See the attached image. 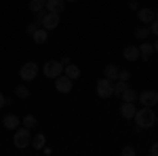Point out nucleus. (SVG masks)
Returning <instances> with one entry per match:
<instances>
[{
	"instance_id": "393cba45",
	"label": "nucleus",
	"mask_w": 158,
	"mask_h": 156,
	"mask_svg": "<svg viewBox=\"0 0 158 156\" xmlns=\"http://www.w3.org/2000/svg\"><path fill=\"white\" fill-rule=\"evenodd\" d=\"M129 78H131V72H129V70H118V80L129 82Z\"/></svg>"
},
{
	"instance_id": "2f4dec72",
	"label": "nucleus",
	"mask_w": 158,
	"mask_h": 156,
	"mask_svg": "<svg viewBox=\"0 0 158 156\" xmlns=\"http://www.w3.org/2000/svg\"><path fill=\"white\" fill-rule=\"evenodd\" d=\"M2 106H6V97L0 93V108H2Z\"/></svg>"
},
{
	"instance_id": "7c9ffc66",
	"label": "nucleus",
	"mask_w": 158,
	"mask_h": 156,
	"mask_svg": "<svg viewBox=\"0 0 158 156\" xmlns=\"http://www.w3.org/2000/svg\"><path fill=\"white\" fill-rule=\"evenodd\" d=\"M129 9H131V11H137V9H139L137 0H131V2H129Z\"/></svg>"
},
{
	"instance_id": "6e6552de",
	"label": "nucleus",
	"mask_w": 158,
	"mask_h": 156,
	"mask_svg": "<svg viewBox=\"0 0 158 156\" xmlns=\"http://www.w3.org/2000/svg\"><path fill=\"white\" fill-rule=\"evenodd\" d=\"M72 78H68L65 74H59L57 78H55V89L59 91V93H70L72 91Z\"/></svg>"
},
{
	"instance_id": "4468645a",
	"label": "nucleus",
	"mask_w": 158,
	"mask_h": 156,
	"mask_svg": "<svg viewBox=\"0 0 158 156\" xmlns=\"http://www.w3.org/2000/svg\"><path fill=\"white\" fill-rule=\"evenodd\" d=\"M63 74H65L68 78L76 80V78H80V68L74 65V63H68V65H63Z\"/></svg>"
},
{
	"instance_id": "423d86ee",
	"label": "nucleus",
	"mask_w": 158,
	"mask_h": 156,
	"mask_svg": "<svg viewBox=\"0 0 158 156\" xmlns=\"http://www.w3.org/2000/svg\"><path fill=\"white\" fill-rule=\"evenodd\" d=\"M19 76H21V80H34L38 76V65L34 63V61H27V63H23L21 65V70H19Z\"/></svg>"
},
{
	"instance_id": "f03ea898",
	"label": "nucleus",
	"mask_w": 158,
	"mask_h": 156,
	"mask_svg": "<svg viewBox=\"0 0 158 156\" xmlns=\"http://www.w3.org/2000/svg\"><path fill=\"white\" fill-rule=\"evenodd\" d=\"M13 144L17 150H25L27 145L32 144V133L27 127H17L15 129V137H13Z\"/></svg>"
},
{
	"instance_id": "9b49d317",
	"label": "nucleus",
	"mask_w": 158,
	"mask_h": 156,
	"mask_svg": "<svg viewBox=\"0 0 158 156\" xmlns=\"http://www.w3.org/2000/svg\"><path fill=\"white\" fill-rule=\"evenodd\" d=\"M137 17H139V21L141 23H146V25H150L152 21H154V11L152 9H137Z\"/></svg>"
},
{
	"instance_id": "bb28decb",
	"label": "nucleus",
	"mask_w": 158,
	"mask_h": 156,
	"mask_svg": "<svg viewBox=\"0 0 158 156\" xmlns=\"http://www.w3.org/2000/svg\"><path fill=\"white\" fill-rule=\"evenodd\" d=\"M150 34H154V36H158V19H154V21L150 23Z\"/></svg>"
},
{
	"instance_id": "2eb2a0df",
	"label": "nucleus",
	"mask_w": 158,
	"mask_h": 156,
	"mask_svg": "<svg viewBox=\"0 0 158 156\" xmlns=\"http://www.w3.org/2000/svg\"><path fill=\"white\" fill-rule=\"evenodd\" d=\"M32 38H34V42H36V44H44V42H47V38H49V32H47L44 27H38L36 32L32 34Z\"/></svg>"
},
{
	"instance_id": "c85d7f7f",
	"label": "nucleus",
	"mask_w": 158,
	"mask_h": 156,
	"mask_svg": "<svg viewBox=\"0 0 158 156\" xmlns=\"http://www.w3.org/2000/svg\"><path fill=\"white\" fill-rule=\"evenodd\" d=\"M44 13H47V9H44V11H38V13H34V21H36V23H40V21H42Z\"/></svg>"
},
{
	"instance_id": "c756f323",
	"label": "nucleus",
	"mask_w": 158,
	"mask_h": 156,
	"mask_svg": "<svg viewBox=\"0 0 158 156\" xmlns=\"http://www.w3.org/2000/svg\"><path fill=\"white\" fill-rule=\"evenodd\" d=\"M150 154H152V156H158V141H154V144H152V148H150Z\"/></svg>"
},
{
	"instance_id": "f704fd0d",
	"label": "nucleus",
	"mask_w": 158,
	"mask_h": 156,
	"mask_svg": "<svg viewBox=\"0 0 158 156\" xmlns=\"http://www.w3.org/2000/svg\"><path fill=\"white\" fill-rule=\"evenodd\" d=\"M65 2H78V0H65Z\"/></svg>"
},
{
	"instance_id": "9d476101",
	"label": "nucleus",
	"mask_w": 158,
	"mask_h": 156,
	"mask_svg": "<svg viewBox=\"0 0 158 156\" xmlns=\"http://www.w3.org/2000/svg\"><path fill=\"white\" fill-rule=\"evenodd\" d=\"M44 9L51 13H63V9H65V0H47V4H44Z\"/></svg>"
},
{
	"instance_id": "a878e982",
	"label": "nucleus",
	"mask_w": 158,
	"mask_h": 156,
	"mask_svg": "<svg viewBox=\"0 0 158 156\" xmlns=\"http://www.w3.org/2000/svg\"><path fill=\"white\" fill-rule=\"evenodd\" d=\"M122 156H135V148H131V145H124V148H122Z\"/></svg>"
},
{
	"instance_id": "473e14b6",
	"label": "nucleus",
	"mask_w": 158,
	"mask_h": 156,
	"mask_svg": "<svg viewBox=\"0 0 158 156\" xmlns=\"http://www.w3.org/2000/svg\"><path fill=\"white\" fill-rule=\"evenodd\" d=\"M154 51H156V53H158V40H156V42H154Z\"/></svg>"
},
{
	"instance_id": "b1692460",
	"label": "nucleus",
	"mask_w": 158,
	"mask_h": 156,
	"mask_svg": "<svg viewBox=\"0 0 158 156\" xmlns=\"http://www.w3.org/2000/svg\"><path fill=\"white\" fill-rule=\"evenodd\" d=\"M21 124H23V127H27V129H32V127L36 124V118H34V114H27V116H23Z\"/></svg>"
},
{
	"instance_id": "7ed1b4c3",
	"label": "nucleus",
	"mask_w": 158,
	"mask_h": 156,
	"mask_svg": "<svg viewBox=\"0 0 158 156\" xmlns=\"http://www.w3.org/2000/svg\"><path fill=\"white\" fill-rule=\"evenodd\" d=\"M97 95L101 99H108V97L114 95V80H110V78H99L97 80Z\"/></svg>"
},
{
	"instance_id": "f8f14e48",
	"label": "nucleus",
	"mask_w": 158,
	"mask_h": 156,
	"mask_svg": "<svg viewBox=\"0 0 158 156\" xmlns=\"http://www.w3.org/2000/svg\"><path fill=\"white\" fill-rule=\"evenodd\" d=\"M122 57L127 61H135L139 59L141 55H139V47H135V44H131V47H124V51H122Z\"/></svg>"
},
{
	"instance_id": "e433bc0d",
	"label": "nucleus",
	"mask_w": 158,
	"mask_h": 156,
	"mask_svg": "<svg viewBox=\"0 0 158 156\" xmlns=\"http://www.w3.org/2000/svg\"><path fill=\"white\" fill-rule=\"evenodd\" d=\"M40 2H44V4H47V0H40Z\"/></svg>"
},
{
	"instance_id": "0eeeda50",
	"label": "nucleus",
	"mask_w": 158,
	"mask_h": 156,
	"mask_svg": "<svg viewBox=\"0 0 158 156\" xmlns=\"http://www.w3.org/2000/svg\"><path fill=\"white\" fill-rule=\"evenodd\" d=\"M42 27L47 30V32H51V30H55V27H59V13H51V11H47L44 13V17H42Z\"/></svg>"
},
{
	"instance_id": "4be33fe9",
	"label": "nucleus",
	"mask_w": 158,
	"mask_h": 156,
	"mask_svg": "<svg viewBox=\"0 0 158 156\" xmlns=\"http://www.w3.org/2000/svg\"><path fill=\"white\" fill-rule=\"evenodd\" d=\"M44 141H47V137H44L42 133H38L36 137L32 139V144H34V148H36V150H42V148H44Z\"/></svg>"
},
{
	"instance_id": "f3484780",
	"label": "nucleus",
	"mask_w": 158,
	"mask_h": 156,
	"mask_svg": "<svg viewBox=\"0 0 158 156\" xmlns=\"http://www.w3.org/2000/svg\"><path fill=\"white\" fill-rule=\"evenodd\" d=\"M103 76L116 82V80H118V68H116V65H112V63L106 65V68H103Z\"/></svg>"
},
{
	"instance_id": "ddd939ff",
	"label": "nucleus",
	"mask_w": 158,
	"mask_h": 156,
	"mask_svg": "<svg viewBox=\"0 0 158 156\" xmlns=\"http://www.w3.org/2000/svg\"><path fill=\"white\" fill-rule=\"evenodd\" d=\"M2 124H4V127H6L9 131H15V129H17L19 124H21V120L17 118L15 114H6V116L2 118Z\"/></svg>"
},
{
	"instance_id": "5701e85b",
	"label": "nucleus",
	"mask_w": 158,
	"mask_h": 156,
	"mask_svg": "<svg viewBox=\"0 0 158 156\" xmlns=\"http://www.w3.org/2000/svg\"><path fill=\"white\" fill-rule=\"evenodd\" d=\"M30 11L32 13L44 11V2H40V0H30Z\"/></svg>"
},
{
	"instance_id": "f257e3e1",
	"label": "nucleus",
	"mask_w": 158,
	"mask_h": 156,
	"mask_svg": "<svg viewBox=\"0 0 158 156\" xmlns=\"http://www.w3.org/2000/svg\"><path fill=\"white\" fill-rule=\"evenodd\" d=\"M133 118H135V122H137V127H141V129H150V127L156 124V114H154V110L146 108V106L141 110H137Z\"/></svg>"
},
{
	"instance_id": "c9c22d12",
	"label": "nucleus",
	"mask_w": 158,
	"mask_h": 156,
	"mask_svg": "<svg viewBox=\"0 0 158 156\" xmlns=\"http://www.w3.org/2000/svg\"><path fill=\"white\" fill-rule=\"evenodd\" d=\"M156 124H158V114H156Z\"/></svg>"
},
{
	"instance_id": "72a5a7b5",
	"label": "nucleus",
	"mask_w": 158,
	"mask_h": 156,
	"mask_svg": "<svg viewBox=\"0 0 158 156\" xmlns=\"http://www.w3.org/2000/svg\"><path fill=\"white\" fill-rule=\"evenodd\" d=\"M154 19H158V9H156V11H154Z\"/></svg>"
},
{
	"instance_id": "39448f33",
	"label": "nucleus",
	"mask_w": 158,
	"mask_h": 156,
	"mask_svg": "<svg viewBox=\"0 0 158 156\" xmlns=\"http://www.w3.org/2000/svg\"><path fill=\"white\" fill-rule=\"evenodd\" d=\"M137 99L141 101V106H146V108H154V106L158 103V91H154V89L141 91V93L137 95Z\"/></svg>"
},
{
	"instance_id": "6ab92c4d",
	"label": "nucleus",
	"mask_w": 158,
	"mask_h": 156,
	"mask_svg": "<svg viewBox=\"0 0 158 156\" xmlns=\"http://www.w3.org/2000/svg\"><path fill=\"white\" fill-rule=\"evenodd\" d=\"M127 89H129V82H124V80H116V84H114V95L120 97Z\"/></svg>"
},
{
	"instance_id": "dca6fc26",
	"label": "nucleus",
	"mask_w": 158,
	"mask_h": 156,
	"mask_svg": "<svg viewBox=\"0 0 158 156\" xmlns=\"http://www.w3.org/2000/svg\"><path fill=\"white\" fill-rule=\"evenodd\" d=\"M152 53H154V44H150V42H141V47H139V59H150L152 57Z\"/></svg>"
},
{
	"instance_id": "a211bd4d",
	"label": "nucleus",
	"mask_w": 158,
	"mask_h": 156,
	"mask_svg": "<svg viewBox=\"0 0 158 156\" xmlns=\"http://www.w3.org/2000/svg\"><path fill=\"white\" fill-rule=\"evenodd\" d=\"M150 36V25H139L137 30H135V38H139V40H146Z\"/></svg>"
},
{
	"instance_id": "20e7f679",
	"label": "nucleus",
	"mask_w": 158,
	"mask_h": 156,
	"mask_svg": "<svg viewBox=\"0 0 158 156\" xmlns=\"http://www.w3.org/2000/svg\"><path fill=\"white\" fill-rule=\"evenodd\" d=\"M42 74L47 76V78H57L59 74H63V63L61 61H55V59H51L44 63V68H42Z\"/></svg>"
},
{
	"instance_id": "aec40b11",
	"label": "nucleus",
	"mask_w": 158,
	"mask_h": 156,
	"mask_svg": "<svg viewBox=\"0 0 158 156\" xmlns=\"http://www.w3.org/2000/svg\"><path fill=\"white\" fill-rule=\"evenodd\" d=\"M120 99H122V101H135V99H137V93H135V89H131V86H129V89H127V91H124V93L120 95Z\"/></svg>"
},
{
	"instance_id": "412c9836",
	"label": "nucleus",
	"mask_w": 158,
	"mask_h": 156,
	"mask_svg": "<svg viewBox=\"0 0 158 156\" xmlns=\"http://www.w3.org/2000/svg\"><path fill=\"white\" fill-rule=\"evenodd\" d=\"M15 95L19 97V99H27V97H30V89L23 86V84H19V86L15 89Z\"/></svg>"
},
{
	"instance_id": "1a4fd4ad",
	"label": "nucleus",
	"mask_w": 158,
	"mask_h": 156,
	"mask_svg": "<svg viewBox=\"0 0 158 156\" xmlns=\"http://www.w3.org/2000/svg\"><path fill=\"white\" fill-rule=\"evenodd\" d=\"M135 101H122V106H120V116L124 120H129V118H133L135 116Z\"/></svg>"
},
{
	"instance_id": "cd10ccee",
	"label": "nucleus",
	"mask_w": 158,
	"mask_h": 156,
	"mask_svg": "<svg viewBox=\"0 0 158 156\" xmlns=\"http://www.w3.org/2000/svg\"><path fill=\"white\" fill-rule=\"evenodd\" d=\"M36 30H38V23H36V21H34V23H27V27H25V32H27L30 36H32V34H34Z\"/></svg>"
}]
</instances>
